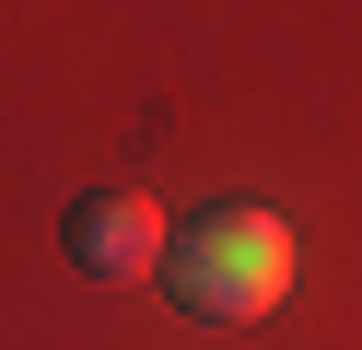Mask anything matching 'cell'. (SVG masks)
Returning a JSON list of instances; mask_svg holds the SVG:
<instances>
[{
    "mask_svg": "<svg viewBox=\"0 0 362 350\" xmlns=\"http://www.w3.org/2000/svg\"><path fill=\"white\" fill-rule=\"evenodd\" d=\"M164 280H175V303H187V315L245 327V315H269V303L292 292V222H281V210H257V199L187 210V222H175V245H164Z\"/></svg>",
    "mask_w": 362,
    "mask_h": 350,
    "instance_id": "obj_1",
    "label": "cell"
},
{
    "mask_svg": "<svg viewBox=\"0 0 362 350\" xmlns=\"http://www.w3.org/2000/svg\"><path fill=\"white\" fill-rule=\"evenodd\" d=\"M59 245H71L82 280H152L164 245H175V222H164V199H141V187H94V199H71Z\"/></svg>",
    "mask_w": 362,
    "mask_h": 350,
    "instance_id": "obj_2",
    "label": "cell"
}]
</instances>
